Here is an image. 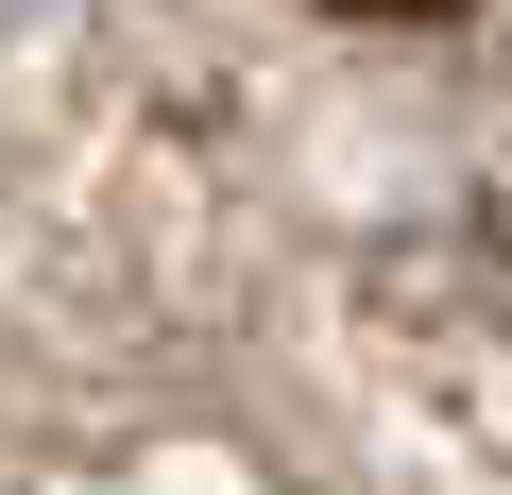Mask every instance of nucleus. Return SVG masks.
<instances>
[{
    "mask_svg": "<svg viewBox=\"0 0 512 495\" xmlns=\"http://www.w3.org/2000/svg\"><path fill=\"white\" fill-rule=\"evenodd\" d=\"M359 18H461V0H359Z\"/></svg>",
    "mask_w": 512,
    "mask_h": 495,
    "instance_id": "nucleus-1",
    "label": "nucleus"
}]
</instances>
